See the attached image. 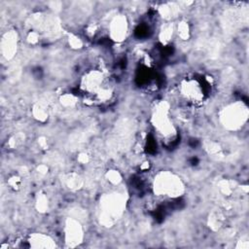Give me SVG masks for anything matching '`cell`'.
<instances>
[{
    "label": "cell",
    "mask_w": 249,
    "mask_h": 249,
    "mask_svg": "<svg viewBox=\"0 0 249 249\" xmlns=\"http://www.w3.org/2000/svg\"><path fill=\"white\" fill-rule=\"evenodd\" d=\"M81 89L98 102L108 101L113 93L104 73L97 69L85 73L81 80Z\"/></svg>",
    "instance_id": "1"
},
{
    "label": "cell",
    "mask_w": 249,
    "mask_h": 249,
    "mask_svg": "<svg viewBox=\"0 0 249 249\" xmlns=\"http://www.w3.org/2000/svg\"><path fill=\"white\" fill-rule=\"evenodd\" d=\"M125 207V198L123 194L112 192L100 198L99 220L105 227L113 226L122 216Z\"/></svg>",
    "instance_id": "2"
},
{
    "label": "cell",
    "mask_w": 249,
    "mask_h": 249,
    "mask_svg": "<svg viewBox=\"0 0 249 249\" xmlns=\"http://www.w3.org/2000/svg\"><path fill=\"white\" fill-rule=\"evenodd\" d=\"M154 193L157 196L176 198L185 192V185L182 179L171 171L159 172L153 182Z\"/></svg>",
    "instance_id": "3"
},
{
    "label": "cell",
    "mask_w": 249,
    "mask_h": 249,
    "mask_svg": "<svg viewBox=\"0 0 249 249\" xmlns=\"http://www.w3.org/2000/svg\"><path fill=\"white\" fill-rule=\"evenodd\" d=\"M247 118V107L239 101L227 105L220 113V121L222 124L230 130L240 128L246 123Z\"/></svg>",
    "instance_id": "4"
},
{
    "label": "cell",
    "mask_w": 249,
    "mask_h": 249,
    "mask_svg": "<svg viewBox=\"0 0 249 249\" xmlns=\"http://www.w3.org/2000/svg\"><path fill=\"white\" fill-rule=\"evenodd\" d=\"M152 122L155 129L160 136L164 138L174 137L176 131L169 116L168 103L162 101L156 106L152 116Z\"/></svg>",
    "instance_id": "5"
},
{
    "label": "cell",
    "mask_w": 249,
    "mask_h": 249,
    "mask_svg": "<svg viewBox=\"0 0 249 249\" xmlns=\"http://www.w3.org/2000/svg\"><path fill=\"white\" fill-rule=\"evenodd\" d=\"M179 92L181 96L190 103H199L204 97V91L201 84L194 78L185 79L180 83Z\"/></svg>",
    "instance_id": "6"
},
{
    "label": "cell",
    "mask_w": 249,
    "mask_h": 249,
    "mask_svg": "<svg viewBox=\"0 0 249 249\" xmlns=\"http://www.w3.org/2000/svg\"><path fill=\"white\" fill-rule=\"evenodd\" d=\"M84 239V230L79 219L68 217L64 225V240L67 246H79Z\"/></svg>",
    "instance_id": "7"
},
{
    "label": "cell",
    "mask_w": 249,
    "mask_h": 249,
    "mask_svg": "<svg viewBox=\"0 0 249 249\" xmlns=\"http://www.w3.org/2000/svg\"><path fill=\"white\" fill-rule=\"evenodd\" d=\"M127 20L124 15H116L109 23V34L115 42H123L127 34Z\"/></svg>",
    "instance_id": "8"
},
{
    "label": "cell",
    "mask_w": 249,
    "mask_h": 249,
    "mask_svg": "<svg viewBox=\"0 0 249 249\" xmlns=\"http://www.w3.org/2000/svg\"><path fill=\"white\" fill-rule=\"evenodd\" d=\"M18 50V34L15 30H9L3 34L1 39V53L7 59H12Z\"/></svg>",
    "instance_id": "9"
},
{
    "label": "cell",
    "mask_w": 249,
    "mask_h": 249,
    "mask_svg": "<svg viewBox=\"0 0 249 249\" xmlns=\"http://www.w3.org/2000/svg\"><path fill=\"white\" fill-rule=\"evenodd\" d=\"M26 242L31 248H53L56 246L55 241L52 236L42 232L30 233Z\"/></svg>",
    "instance_id": "10"
},
{
    "label": "cell",
    "mask_w": 249,
    "mask_h": 249,
    "mask_svg": "<svg viewBox=\"0 0 249 249\" xmlns=\"http://www.w3.org/2000/svg\"><path fill=\"white\" fill-rule=\"evenodd\" d=\"M65 185L68 189H70L71 191H76L79 190L82 186H83V179L82 177L77 174V173H69L65 176L64 179Z\"/></svg>",
    "instance_id": "11"
},
{
    "label": "cell",
    "mask_w": 249,
    "mask_h": 249,
    "mask_svg": "<svg viewBox=\"0 0 249 249\" xmlns=\"http://www.w3.org/2000/svg\"><path fill=\"white\" fill-rule=\"evenodd\" d=\"M33 116L38 121H41V122L46 121L49 116V111H48V108L46 107V105L41 104V103L36 104L33 107Z\"/></svg>",
    "instance_id": "12"
},
{
    "label": "cell",
    "mask_w": 249,
    "mask_h": 249,
    "mask_svg": "<svg viewBox=\"0 0 249 249\" xmlns=\"http://www.w3.org/2000/svg\"><path fill=\"white\" fill-rule=\"evenodd\" d=\"M174 28L171 24H167L165 26H163V28L161 29L160 33V40L163 42V43H167L171 37H172V34H173V31Z\"/></svg>",
    "instance_id": "13"
},
{
    "label": "cell",
    "mask_w": 249,
    "mask_h": 249,
    "mask_svg": "<svg viewBox=\"0 0 249 249\" xmlns=\"http://www.w3.org/2000/svg\"><path fill=\"white\" fill-rule=\"evenodd\" d=\"M177 31H178V35L180 36L181 39L183 40H187L189 38V35H190V29H189V25L187 22L185 21H181L179 24H178V27H177Z\"/></svg>",
    "instance_id": "14"
},
{
    "label": "cell",
    "mask_w": 249,
    "mask_h": 249,
    "mask_svg": "<svg viewBox=\"0 0 249 249\" xmlns=\"http://www.w3.org/2000/svg\"><path fill=\"white\" fill-rule=\"evenodd\" d=\"M76 101H77V98L73 94H70V93L63 94L60 97V103L64 107H72L75 105Z\"/></svg>",
    "instance_id": "15"
},
{
    "label": "cell",
    "mask_w": 249,
    "mask_h": 249,
    "mask_svg": "<svg viewBox=\"0 0 249 249\" xmlns=\"http://www.w3.org/2000/svg\"><path fill=\"white\" fill-rule=\"evenodd\" d=\"M106 179L113 185H118L122 181V176L117 170H109L106 173Z\"/></svg>",
    "instance_id": "16"
},
{
    "label": "cell",
    "mask_w": 249,
    "mask_h": 249,
    "mask_svg": "<svg viewBox=\"0 0 249 249\" xmlns=\"http://www.w3.org/2000/svg\"><path fill=\"white\" fill-rule=\"evenodd\" d=\"M36 206H37V209L40 212H45L48 209L49 203H48V198H47V196L45 195H40L38 196V199H37V202H36Z\"/></svg>",
    "instance_id": "17"
},
{
    "label": "cell",
    "mask_w": 249,
    "mask_h": 249,
    "mask_svg": "<svg viewBox=\"0 0 249 249\" xmlns=\"http://www.w3.org/2000/svg\"><path fill=\"white\" fill-rule=\"evenodd\" d=\"M69 45L73 49H80L83 46V42L79 37H77L75 35H72V36L69 37Z\"/></svg>",
    "instance_id": "18"
},
{
    "label": "cell",
    "mask_w": 249,
    "mask_h": 249,
    "mask_svg": "<svg viewBox=\"0 0 249 249\" xmlns=\"http://www.w3.org/2000/svg\"><path fill=\"white\" fill-rule=\"evenodd\" d=\"M8 183H9V185L11 186V188H13V189H18V188L19 187V185H20V179H19L18 176H13V177H11V178L9 179Z\"/></svg>",
    "instance_id": "19"
}]
</instances>
